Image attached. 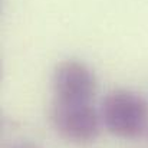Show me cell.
<instances>
[{"instance_id":"obj_1","label":"cell","mask_w":148,"mask_h":148,"mask_svg":"<svg viewBox=\"0 0 148 148\" xmlns=\"http://www.w3.org/2000/svg\"><path fill=\"white\" fill-rule=\"evenodd\" d=\"M101 121L105 130L122 140L144 137L148 130V102L141 94L116 88L101 102Z\"/></svg>"},{"instance_id":"obj_2","label":"cell","mask_w":148,"mask_h":148,"mask_svg":"<svg viewBox=\"0 0 148 148\" xmlns=\"http://www.w3.org/2000/svg\"><path fill=\"white\" fill-rule=\"evenodd\" d=\"M55 132L69 144L85 147L98 140L102 121L92 103H69L53 101L49 111Z\"/></svg>"},{"instance_id":"obj_3","label":"cell","mask_w":148,"mask_h":148,"mask_svg":"<svg viewBox=\"0 0 148 148\" xmlns=\"http://www.w3.org/2000/svg\"><path fill=\"white\" fill-rule=\"evenodd\" d=\"M52 89L53 101L91 103L97 92V76L86 63L76 59H66L53 69Z\"/></svg>"},{"instance_id":"obj_4","label":"cell","mask_w":148,"mask_h":148,"mask_svg":"<svg viewBox=\"0 0 148 148\" xmlns=\"http://www.w3.org/2000/svg\"><path fill=\"white\" fill-rule=\"evenodd\" d=\"M6 148H40L39 145L33 144V143H29V141H20V143H14V144H10L9 147Z\"/></svg>"},{"instance_id":"obj_5","label":"cell","mask_w":148,"mask_h":148,"mask_svg":"<svg viewBox=\"0 0 148 148\" xmlns=\"http://www.w3.org/2000/svg\"><path fill=\"white\" fill-rule=\"evenodd\" d=\"M144 137H145V138L148 140V130H147V132H145V135H144Z\"/></svg>"}]
</instances>
